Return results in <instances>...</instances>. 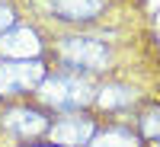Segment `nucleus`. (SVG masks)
Instances as JSON below:
<instances>
[{
    "label": "nucleus",
    "instance_id": "7ed1b4c3",
    "mask_svg": "<svg viewBox=\"0 0 160 147\" xmlns=\"http://www.w3.org/2000/svg\"><path fill=\"white\" fill-rule=\"evenodd\" d=\"M42 80H45V64L42 61H3L0 64V99L35 90Z\"/></svg>",
    "mask_w": 160,
    "mask_h": 147
},
{
    "label": "nucleus",
    "instance_id": "423d86ee",
    "mask_svg": "<svg viewBox=\"0 0 160 147\" xmlns=\"http://www.w3.org/2000/svg\"><path fill=\"white\" fill-rule=\"evenodd\" d=\"M0 128H7L10 135L16 138H38L51 128L48 118L38 112V109H29V105H13L0 115Z\"/></svg>",
    "mask_w": 160,
    "mask_h": 147
},
{
    "label": "nucleus",
    "instance_id": "6e6552de",
    "mask_svg": "<svg viewBox=\"0 0 160 147\" xmlns=\"http://www.w3.org/2000/svg\"><path fill=\"white\" fill-rule=\"evenodd\" d=\"M87 147H141V135L128 128H106L99 135H93Z\"/></svg>",
    "mask_w": 160,
    "mask_h": 147
},
{
    "label": "nucleus",
    "instance_id": "f03ea898",
    "mask_svg": "<svg viewBox=\"0 0 160 147\" xmlns=\"http://www.w3.org/2000/svg\"><path fill=\"white\" fill-rule=\"evenodd\" d=\"M58 55L61 61L71 67V74H99L106 71V64L112 61V51L106 42H96V38H87V35H71V38H61L58 45Z\"/></svg>",
    "mask_w": 160,
    "mask_h": 147
},
{
    "label": "nucleus",
    "instance_id": "1a4fd4ad",
    "mask_svg": "<svg viewBox=\"0 0 160 147\" xmlns=\"http://www.w3.org/2000/svg\"><path fill=\"white\" fill-rule=\"evenodd\" d=\"M135 99H138V93L131 86H125V83H106L96 93V102L102 109H125V105H131Z\"/></svg>",
    "mask_w": 160,
    "mask_h": 147
},
{
    "label": "nucleus",
    "instance_id": "9d476101",
    "mask_svg": "<svg viewBox=\"0 0 160 147\" xmlns=\"http://www.w3.org/2000/svg\"><path fill=\"white\" fill-rule=\"evenodd\" d=\"M141 138L160 141V105H151V109L141 115Z\"/></svg>",
    "mask_w": 160,
    "mask_h": 147
},
{
    "label": "nucleus",
    "instance_id": "f257e3e1",
    "mask_svg": "<svg viewBox=\"0 0 160 147\" xmlns=\"http://www.w3.org/2000/svg\"><path fill=\"white\" fill-rule=\"evenodd\" d=\"M35 96L42 105L48 109H61V112H77L90 105L96 99L93 93L90 77H80V74H55V77H45L42 83L35 86Z\"/></svg>",
    "mask_w": 160,
    "mask_h": 147
},
{
    "label": "nucleus",
    "instance_id": "9b49d317",
    "mask_svg": "<svg viewBox=\"0 0 160 147\" xmlns=\"http://www.w3.org/2000/svg\"><path fill=\"white\" fill-rule=\"evenodd\" d=\"M13 26H16V10H13L10 3H0V35L10 32Z\"/></svg>",
    "mask_w": 160,
    "mask_h": 147
},
{
    "label": "nucleus",
    "instance_id": "0eeeda50",
    "mask_svg": "<svg viewBox=\"0 0 160 147\" xmlns=\"http://www.w3.org/2000/svg\"><path fill=\"white\" fill-rule=\"evenodd\" d=\"M102 7H106V0H55L51 3L55 16L64 22H90L102 13Z\"/></svg>",
    "mask_w": 160,
    "mask_h": 147
},
{
    "label": "nucleus",
    "instance_id": "39448f33",
    "mask_svg": "<svg viewBox=\"0 0 160 147\" xmlns=\"http://www.w3.org/2000/svg\"><path fill=\"white\" fill-rule=\"evenodd\" d=\"M0 55L10 61H38V55H42L38 32L29 26H13L10 32L0 35Z\"/></svg>",
    "mask_w": 160,
    "mask_h": 147
},
{
    "label": "nucleus",
    "instance_id": "20e7f679",
    "mask_svg": "<svg viewBox=\"0 0 160 147\" xmlns=\"http://www.w3.org/2000/svg\"><path fill=\"white\" fill-rule=\"evenodd\" d=\"M93 135H96V125H93V118L83 115V112H71V115L58 118V122L48 128V141L58 144V147H87Z\"/></svg>",
    "mask_w": 160,
    "mask_h": 147
}]
</instances>
